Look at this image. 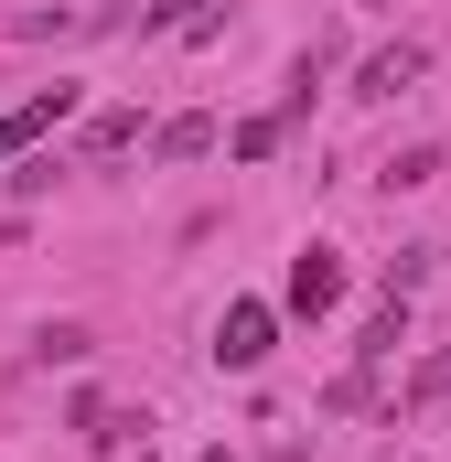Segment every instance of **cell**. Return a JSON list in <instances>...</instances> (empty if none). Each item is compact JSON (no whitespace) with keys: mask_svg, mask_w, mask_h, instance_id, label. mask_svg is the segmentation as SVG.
Wrapping results in <instances>:
<instances>
[{"mask_svg":"<svg viewBox=\"0 0 451 462\" xmlns=\"http://www.w3.org/2000/svg\"><path fill=\"white\" fill-rule=\"evenodd\" d=\"M269 345H280V312H269V301H226V323H216V365L226 376H258Z\"/></svg>","mask_w":451,"mask_h":462,"instance_id":"obj_1","label":"cell"},{"mask_svg":"<svg viewBox=\"0 0 451 462\" xmlns=\"http://www.w3.org/2000/svg\"><path fill=\"white\" fill-rule=\"evenodd\" d=\"M419 65H430V43H376V54L354 65V97H365V108H387V97H409V87H419Z\"/></svg>","mask_w":451,"mask_h":462,"instance_id":"obj_2","label":"cell"},{"mask_svg":"<svg viewBox=\"0 0 451 462\" xmlns=\"http://www.w3.org/2000/svg\"><path fill=\"white\" fill-rule=\"evenodd\" d=\"M65 420H76L87 452H129V441H151V409H108V398H76Z\"/></svg>","mask_w":451,"mask_h":462,"instance_id":"obj_3","label":"cell"},{"mask_svg":"<svg viewBox=\"0 0 451 462\" xmlns=\"http://www.w3.org/2000/svg\"><path fill=\"white\" fill-rule=\"evenodd\" d=\"M334 301H344V247L312 236V247L290 258V312H334Z\"/></svg>","mask_w":451,"mask_h":462,"instance_id":"obj_4","label":"cell"},{"mask_svg":"<svg viewBox=\"0 0 451 462\" xmlns=\"http://www.w3.org/2000/svg\"><path fill=\"white\" fill-rule=\"evenodd\" d=\"M398 345H409V291H387V301L365 312V334H354V355H365V365H387Z\"/></svg>","mask_w":451,"mask_h":462,"instance_id":"obj_5","label":"cell"},{"mask_svg":"<svg viewBox=\"0 0 451 462\" xmlns=\"http://www.w3.org/2000/svg\"><path fill=\"white\" fill-rule=\"evenodd\" d=\"M151 151H161V162H205V151H216V118H161Z\"/></svg>","mask_w":451,"mask_h":462,"instance_id":"obj_6","label":"cell"},{"mask_svg":"<svg viewBox=\"0 0 451 462\" xmlns=\"http://www.w3.org/2000/svg\"><path fill=\"white\" fill-rule=\"evenodd\" d=\"M376 183H387V194H419V183H441V151H430V140H409L398 162H376Z\"/></svg>","mask_w":451,"mask_h":462,"instance_id":"obj_7","label":"cell"},{"mask_svg":"<svg viewBox=\"0 0 451 462\" xmlns=\"http://www.w3.org/2000/svg\"><path fill=\"white\" fill-rule=\"evenodd\" d=\"M87 355H97L87 323H43V334H32V365H87Z\"/></svg>","mask_w":451,"mask_h":462,"instance_id":"obj_8","label":"cell"},{"mask_svg":"<svg viewBox=\"0 0 451 462\" xmlns=\"http://www.w3.org/2000/svg\"><path fill=\"white\" fill-rule=\"evenodd\" d=\"M22 140H43V129H65V118H76V87H43V97H22Z\"/></svg>","mask_w":451,"mask_h":462,"instance_id":"obj_9","label":"cell"},{"mask_svg":"<svg viewBox=\"0 0 451 462\" xmlns=\"http://www.w3.org/2000/svg\"><path fill=\"white\" fill-rule=\"evenodd\" d=\"M87 151L108 162V151H140V108H97L87 118Z\"/></svg>","mask_w":451,"mask_h":462,"instance_id":"obj_10","label":"cell"},{"mask_svg":"<svg viewBox=\"0 0 451 462\" xmlns=\"http://www.w3.org/2000/svg\"><path fill=\"white\" fill-rule=\"evenodd\" d=\"M0 183H11V194H22V205H32V194H54V183H65V162H54V151H22V162H11V172H0Z\"/></svg>","mask_w":451,"mask_h":462,"instance_id":"obj_11","label":"cell"},{"mask_svg":"<svg viewBox=\"0 0 451 462\" xmlns=\"http://www.w3.org/2000/svg\"><path fill=\"white\" fill-rule=\"evenodd\" d=\"M280 140H290V118L269 108V118H236V140H226V151H236V162H269Z\"/></svg>","mask_w":451,"mask_h":462,"instance_id":"obj_12","label":"cell"},{"mask_svg":"<svg viewBox=\"0 0 451 462\" xmlns=\"http://www.w3.org/2000/svg\"><path fill=\"white\" fill-rule=\"evenodd\" d=\"M87 22H97V11H22L11 32H22V43H65V32H87Z\"/></svg>","mask_w":451,"mask_h":462,"instance_id":"obj_13","label":"cell"},{"mask_svg":"<svg viewBox=\"0 0 451 462\" xmlns=\"http://www.w3.org/2000/svg\"><path fill=\"white\" fill-rule=\"evenodd\" d=\"M323 409H376V365H365V355H354L334 387H323Z\"/></svg>","mask_w":451,"mask_h":462,"instance_id":"obj_14","label":"cell"},{"mask_svg":"<svg viewBox=\"0 0 451 462\" xmlns=\"http://www.w3.org/2000/svg\"><path fill=\"white\" fill-rule=\"evenodd\" d=\"M441 398H451V345L419 355V376H409V409H441Z\"/></svg>","mask_w":451,"mask_h":462,"instance_id":"obj_15","label":"cell"},{"mask_svg":"<svg viewBox=\"0 0 451 462\" xmlns=\"http://www.w3.org/2000/svg\"><path fill=\"white\" fill-rule=\"evenodd\" d=\"M430 269H441V247H398V258H387V291H419Z\"/></svg>","mask_w":451,"mask_h":462,"instance_id":"obj_16","label":"cell"},{"mask_svg":"<svg viewBox=\"0 0 451 462\" xmlns=\"http://www.w3.org/2000/svg\"><path fill=\"white\" fill-rule=\"evenodd\" d=\"M22 151H32V140H22V118H0V162H22Z\"/></svg>","mask_w":451,"mask_h":462,"instance_id":"obj_17","label":"cell"},{"mask_svg":"<svg viewBox=\"0 0 451 462\" xmlns=\"http://www.w3.org/2000/svg\"><path fill=\"white\" fill-rule=\"evenodd\" d=\"M11 247H22V216H0V258H11Z\"/></svg>","mask_w":451,"mask_h":462,"instance_id":"obj_18","label":"cell"},{"mask_svg":"<svg viewBox=\"0 0 451 462\" xmlns=\"http://www.w3.org/2000/svg\"><path fill=\"white\" fill-rule=\"evenodd\" d=\"M205 462H236V452H205Z\"/></svg>","mask_w":451,"mask_h":462,"instance_id":"obj_19","label":"cell"}]
</instances>
